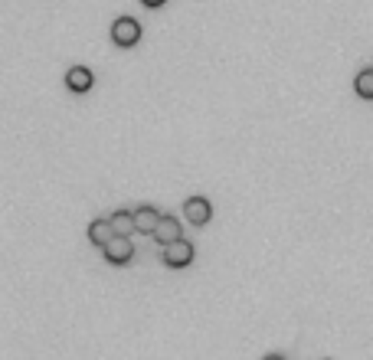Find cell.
Here are the masks:
<instances>
[{"label": "cell", "instance_id": "7a4b0ae2", "mask_svg": "<svg viewBox=\"0 0 373 360\" xmlns=\"http://www.w3.org/2000/svg\"><path fill=\"white\" fill-rule=\"evenodd\" d=\"M194 242H186L184 236H177L174 242H167L164 246V262H167L170 269H186L190 262H194Z\"/></svg>", "mask_w": 373, "mask_h": 360}, {"label": "cell", "instance_id": "9c48e42d", "mask_svg": "<svg viewBox=\"0 0 373 360\" xmlns=\"http://www.w3.org/2000/svg\"><path fill=\"white\" fill-rule=\"evenodd\" d=\"M111 232H115V230H111L108 220H92V226H89V240H92V246L102 249L105 242H108Z\"/></svg>", "mask_w": 373, "mask_h": 360}, {"label": "cell", "instance_id": "30bf717a", "mask_svg": "<svg viewBox=\"0 0 373 360\" xmlns=\"http://www.w3.org/2000/svg\"><path fill=\"white\" fill-rule=\"evenodd\" d=\"M354 92L367 102H373V69H364V72H357L354 79Z\"/></svg>", "mask_w": 373, "mask_h": 360}, {"label": "cell", "instance_id": "277c9868", "mask_svg": "<svg viewBox=\"0 0 373 360\" xmlns=\"http://www.w3.org/2000/svg\"><path fill=\"white\" fill-rule=\"evenodd\" d=\"M184 213H186V220H190L194 226H204V223H210L213 206H210V200H206V197H190L184 203Z\"/></svg>", "mask_w": 373, "mask_h": 360}, {"label": "cell", "instance_id": "8992f818", "mask_svg": "<svg viewBox=\"0 0 373 360\" xmlns=\"http://www.w3.org/2000/svg\"><path fill=\"white\" fill-rule=\"evenodd\" d=\"M92 82H95L92 69H85V66H72L66 72V86L72 89V92H89V89H92Z\"/></svg>", "mask_w": 373, "mask_h": 360}, {"label": "cell", "instance_id": "5b68a950", "mask_svg": "<svg viewBox=\"0 0 373 360\" xmlns=\"http://www.w3.org/2000/svg\"><path fill=\"white\" fill-rule=\"evenodd\" d=\"M151 236L161 242V246H167V242H174L180 236V223L174 220V216H157V223H154Z\"/></svg>", "mask_w": 373, "mask_h": 360}, {"label": "cell", "instance_id": "52a82bcc", "mask_svg": "<svg viewBox=\"0 0 373 360\" xmlns=\"http://www.w3.org/2000/svg\"><path fill=\"white\" fill-rule=\"evenodd\" d=\"M157 210H154V206H141V210H135V213H131V220H135V232H151L154 230V223H157Z\"/></svg>", "mask_w": 373, "mask_h": 360}, {"label": "cell", "instance_id": "8fae6325", "mask_svg": "<svg viewBox=\"0 0 373 360\" xmlns=\"http://www.w3.org/2000/svg\"><path fill=\"white\" fill-rule=\"evenodd\" d=\"M141 4H145V7H164L167 0H141Z\"/></svg>", "mask_w": 373, "mask_h": 360}, {"label": "cell", "instance_id": "3957f363", "mask_svg": "<svg viewBox=\"0 0 373 360\" xmlns=\"http://www.w3.org/2000/svg\"><path fill=\"white\" fill-rule=\"evenodd\" d=\"M111 40H115V46H138V40H141V23L131 17H118L115 23H111Z\"/></svg>", "mask_w": 373, "mask_h": 360}, {"label": "cell", "instance_id": "6da1fadb", "mask_svg": "<svg viewBox=\"0 0 373 360\" xmlns=\"http://www.w3.org/2000/svg\"><path fill=\"white\" fill-rule=\"evenodd\" d=\"M105 259H108L111 266H128L131 259H135V246H131V236H118V232H111L108 242L102 246Z\"/></svg>", "mask_w": 373, "mask_h": 360}, {"label": "cell", "instance_id": "ba28073f", "mask_svg": "<svg viewBox=\"0 0 373 360\" xmlns=\"http://www.w3.org/2000/svg\"><path fill=\"white\" fill-rule=\"evenodd\" d=\"M108 223H111V230L118 232V236H131V232H135V220H131V210H118V213H111V216H108Z\"/></svg>", "mask_w": 373, "mask_h": 360}]
</instances>
